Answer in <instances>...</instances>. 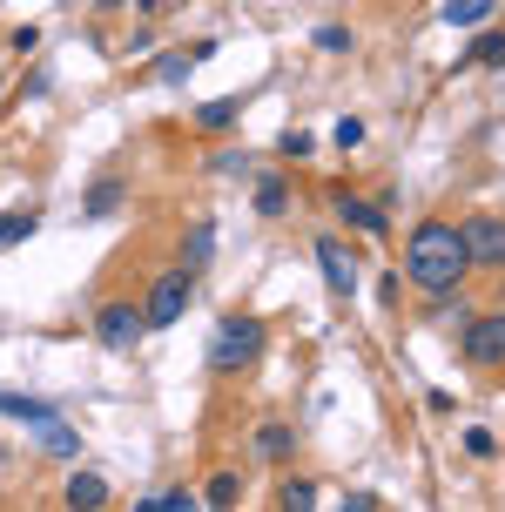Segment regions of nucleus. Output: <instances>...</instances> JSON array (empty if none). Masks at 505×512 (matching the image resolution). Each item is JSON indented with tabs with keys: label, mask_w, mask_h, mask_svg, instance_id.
<instances>
[{
	"label": "nucleus",
	"mask_w": 505,
	"mask_h": 512,
	"mask_svg": "<svg viewBox=\"0 0 505 512\" xmlns=\"http://www.w3.org/2000/svg\"><path fill=\"white\" fill-rule=\"evenodd\" d=\"M472 270V250H465V223H418L411 230V250H404V283H418L425 297H452Z\"/></svg>",
	"instance_id": "nucleus-1"
},
{
	"label": "nucleus",
	"mask_w": 505,
	"mask_h": 512,
	"mask_svg": "<svg viewBox=\"0 0 505 512\" xmlns=\"http://www.w3.org/2000/svg\"><path fill=\"white\" fill-rule=\"evenodd\" d=\"M256 351H263V324L256 317H223L216 324V337H209V371H250Z\"/></svg>",
	"instance_id": "nucleus-2"
},
{
	"label": "nucleus",
	"mask_w": 505,
	"mask_h": 512,
	"mask_svg": "<svg viewBox=\"0 0 505 512\" xmlns=\"http://www.w3.org/2000/svg\"><path fill=\"white\" fill-rule=\"evenodd\" d=\"M189 297H196V283H189V270H169V277L149 283V304H142V317H149V331H169V324H182V310H189Z\"/></svg>",
	"instance_id": "nucleus-3"
},
{
	"label": "nucleus",
	"mask_w": 505,
	"mask_h": 512,
	"mask_svg": "<svg viewBox=\"0 0 505 512\" xmlns=\"http://www.w3.org/2000/svg\"><path fill=\"white\" fill-rule=\"evenodd\" d=\"M149 331V317H142V310L135 304H122V297H115V304H101L95 310V337L101 344H108V351H128V344H135V337Z\"/></svg>",
	"instance_id": "nucleus-4"
},
{
	"label": "nucleus",
	"mask_w": 505,
	"mask_h": 512,
	"mask_svg": "<svg viewBox=\"0 0 505 512\" xmlns=\"http://www.w3.org/2000/svg\"><path fill=\"white\" fill-rule=\"evenodd\" d=\"M465 358L472 364H505V310H492V317H472L465 324Z\"/></svg>",
	"instance_id": "nucleus-5"
},
{
	"label": "nucleus",
	"mask_w": 505,
	"mask_h": 512,
	"mask_svg": "<svg viewBox=\"0 0 505 512\" xmlns=\"http://www.w3.org/2000/svg\"><path fill=\"white\" fill-rule=\"evenodd\" d=\"M465 250H472L479 270H505V223L499 216H472L465 223Z\"/></svg>",
	"instance_id": "nucleus-6"
},
{
	"label": "nucleus",
	"mask_w": 505,
	"mask_h": 512,
	"mask_svg": "<svg viewBox=\"0 0 505 512\" xmlns=\"http://www.w3.org/2000/svg\"><path fill=\"white\" fill-rule=\"evenodd\" d=\"M317 270H324L330 297H357V263L344 256V243H337V236H317Z\"/></svg>",
	"instance_id": "nucleus-7"
},
{
	"label": "nucleus",
	"mask_w": 505,
	"mask_h": 512,
	"mask_svg": "<svg viewBox=\"0 0 505 512\" xmlns=\"http://www.w3.org/2000/svg\"><path fill=\"white\" fill-rule=\"evenodd\" d=\"M337 216H344L351 230H364V236H391V216H384V203H364V196H344V189H337Z\"/></svg>",
	"instance_id": "nucleus-8"
},
{
	"label": "nucleus",
	"mask_w": 505,
	"mask_h": 512,
	"mask_svg": "<svg viewBox=\"0 0 505 512\" xmlns=\"http://www.w3.org/2000/svg\"><path fill=\"white\" fill-rule=\"evenodd\" d=\"M452 68H505V27H485V34L458 54Z\"/></svg>",
	"instance_id": "nucleus-9"
},
{
	"label": "nucleus",
	"mask_w": 505,
	"mask_h": 512,
	"mask_svg": "<svg viewBox=\"0 0 505 512\" xmlns=\"http://www.w3.org/2000/svg\"><path fill=\"white\" fill-rule=\"evenodd\" d=\"M61 499H68L75 512H95V506H108V479H101V472H75Z\"/></svg>",
	"instance_id": "nucleus-10"
},
{
	"label": "nucleus",
	"mask_w": 505,
	"mask_h": 512,
	"mask_svg": "<svg viewBox=\"0 0 505 512\" xmlns=\"http://www.w3.org/2000/svg\"><path fill=\"white\" fill-rule=\"evenodd\" d=\"M290 452H297V432H290V425H263V432H256V459H290Z\"/></svg>",
	"instance_id": "nucleus-11"
},
{
	"label": "nucleus",
	"mask_w": 505,
	"mask_h": 512,
	"mask_svg": "<svg viewBox=\"0 0 505 512\" xmlns=\"http://www.w3.org/2000/svg\"><path fill=\"white\" fill-rule=\"evenodd\" d=\"M492 7H499V0H445V14H438V21H445V27H485Z\"/></svg>",
	"instance_id": "nucleus-12"
},
{
	"label": "nucleus",
	"mask_w": 505,
	"mask_h": 512,
	"mask_svg": "<svg viewBox=\"0 0 505 512\" xmlns=\"http://www.w3.org/2000/svg\"><path fill=\"white\" fill-rule=\"evenodd\" d=\"M41 452H54V459H75L81 452V438L61 425V418H41Z\"/></svg>",
	"instance_id": "nucleus-13"
},
{
	"label": "nucleus",
	"mask_w": 505,
	"mask_h": 512,
	"mask_svg": "<svg viewBox=\"0 0 505 512\" xmlns=\"http://www.w3.org/2000/svg\"><path fill=\"white\" fill-rule=\"evenodd\" d=\"M236 115H243V102H229V95H223V102H202V108H196V128L223 135V128H236Z\"/></svg>",
	"instance_id": "nucleus-14"
},
{
	"label": "nucleus",
	"mask_w": 505,
	"mask_h": 512,
	"mask_svg": "<svg viewBox=\"0 0 505 512\" xmlns=\"http://www.w3.org/2000/svg\"><path fill=\"white\" fill-rule=\"evenodd\" d=\"M290 209V189H283V176H263L256 182V216H283Z\"/></svg>",
	"instance_id": "nucleus-15"
},
{
	"label": "nucleus",
	"mask_w": 505,
	"mask_h": 512,
	"mask_svg": "<svg viewBox=\"0 0 505 512\" xmlns=\"http://www.w3.org/2000/svg\"><path fill=\"white\" fill-rule=\"evenodd\" d=\"M115 203H122V176H101L95 189H88V216H108Z\"/></svg>",
	"instance_id": "nucleus-16"
},
{
	"label": "nucleus",
	"mask_w": 505,
	"mask_h": 512,
	"mask_svg": "<svg viewBox=\"0 0 505 512\" xmlns=\"http://www.w3.org/2000/svg\"><path fill=\"white\" fill-rule=\"evenodd\" d=\"M189 506H202L196 492H182V486H169V492H155V499H142V512H189Z\"/></svg>",
	"instance_id": "nucleus-17"
},
{
	"label": "nucleus",
	"mask_w": 505,
	"mask_h": 512,
	"mask_svg": "<svg viewBox=\"0 0 505 512\" xmlns=\"http://www.w3.org/2000/svg\"><path fill=\"white\" fill-rule=\"evenodd\" d=\"M236 499H243V479H236V472H216V479H209V499H202V506H236Z\"/></svg>",
	"instance_id": "nucleus-18"
},
{
	"label": "nucleus",
	"mask_w": 505,
	"mask_h": 512,
	"mask_svg": "<svg viewBox=\"0 0 505 512\" xmlns=\"http://www.w3.org/2000/svg\"><path fill=\"white\" fill-rule=\"evenodd\" d=\"M27 230H34V209H7L0 216V243H21Z\"/></svg>",
	"instance_id": "nucleus-19"
},
{
	"label": "nucleus",
	"mask_w": 505,
	"mask_h": 512,
	"mask_svg": "<svg viewBox=\"0 0 505 512\" xmlns=\"http://www.w3.org/2000/svg\"><path fill=\"white\" fill-rule=\"evenodd\" d=\"M330 142H337V149H357V142H364V122H357V115H344V122L330 128Z\"/></svg>",
	"instance_id": "nucleus-20"
},
{
	"label": "nucleus",
	"mask_w": 505,
	"mask_h": 512,
	"mask_svg": "<svg viewBox=\"0 0 505 512\" xmlns=\"http://www.w3.org/2000/svg\"><path fill=\"white\" fill-rule=\"evenodd\" d=\"M465 452H472V459H492V452H499V438L485 432V425H472V432H465Z\"/></svg>",
	"instance_id": "nucleus-21"
},
{
	"label": "nucleus",
	"mask_w": 505,
	"mask_h": 512,
	"mask_svg": "<svg viewBox=\"0 0 505 512\" xmlns=\"http://www.w3.org/2000/svg\"><path fill=\"white\" fill-rule=\"evenodd\" d=\"M209 250H216V236H209V223H202V230L189 236V270H202V263H209Z\"/></svg>",
	"instance_id": "nucleus-22"
},
{
	"label": "nucleus",
	"mask_w": 505,
	"mask_h": 512,
	"mask_svg": "<svg viewBox=\"0 0 505 512\" xmlns=\"http://www.w3.org/2000/svg\"><path fill=\"white\" fill-rule=\"evenodd\" d=\"M283 506H290V512H310V506H317V486H303V479H297V486H283Z\"/></svg>",
	"instance_id": "nucleus-23"
},
{
	"label": "nucleus",
	"mask_w": 505,
	"mask_h": 512,
	"mask_svg": "<svg viewBox=\"0 0 505 512\" xmlns=\"http://www.w3.org/2000/svg\"><path fill=\"white\" fill-rule=\"evenodd\" d=\"M317 48H324V54L351 48V27H337V21H330V27H317Z\"/></svg>",
	"instance_id": "nucleus-24"
},
{
	"label": "nucleus",
	"mask_w": 505,
	"mask_h": 512,
	"mask_svg": "<svg viewBox=\"0 0 505 512\" xmlns=\"http://www.w3.org/2000/svg\"><path fill=\"white\" fill-rule=\"evenodd\" d=\"M277 149H283V155H310V135H303V128H283Z\"/></svg>",
	"instance_id": "nucleus-25"
},
{
	"label": "nucleus",
	"mask_w": 505,
	"mask_h": 512,
	"mask_svg": "<svg viewBox=\"0 0 505 512\" xmlns=\"http://www.w3.org/2000/svg\"><path fill=\"white\" fill-rule=\"evenodd\" d=\"M101 7H122V0H101Z\"/></svg>",
	"instance_id": "nucleus-26"
},
{
	"label": "nucleus",
	"mask_w": 505,
	"mask_h": 512,
	"mask_svg": "<svg viewBox=\"0 0 505 512\" xmlns=\"http://www.w3.org/2000/svg\"><path fill=\"white\" fill-rule=\"evenodd\" d=\"M135 7H155V0H135Z\"/></svg>",
	"instance_id": "nucleus-27"
}]
</instances>
